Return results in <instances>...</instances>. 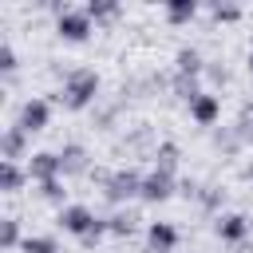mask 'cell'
I'll list each match as a JSON object with an SVG mask.
<instances>
[{"label": "cell", "mask_w": 253, "mask_h": 253, "mask_svg": "<svg viewBox=\"0 0 253 253\" xmlns=\"http://www.w3.org/2000/svg\"><path fill=\"white\" fill-rule=\"evenodd\" d=\"M95 95H99V75H95L91 67H71V71L63 75V87H59V103H63V107L83 111V107L95 103Z\"/></svg>", "instance_id": "1"}, {"label": "cell", "mask_w": 253, "mask_h": 253, "mask_svg": "<svg viewBox=\"0 0 253 253\" xmlns=\"http://www.w3.org/2000/svg\"><path fill=\"white\" fill-rule=\"evenodd\" d=\"M103 194H107L111 202H126V198H138V194H142V174H138V170H130V166H126V170H115Z\"/></svg>", "instance_id": "2"}, {"label": "cell", "mask_w": 253, "mask_h": 253, "mask_svg": "<svg viewBox=\"0 0 253 253\" xmlns=\"http://www.w3.org/2000/svg\"><path fill=\"white\" fill-rule=\"evenodd\" d=\"M55 28H59V36L63 40H87L91 36V16L83 12V8H63L59 16H55Z\"/></svg>", "instance_id": "3"}, {"label": "cell", "mask_w": 253, "mask_h": 253, "mask_svg": "<svg viewBox=\"0 0 253 253\" xmlns=\"http://www.w3.org/2000/svg\"><path fill=\"white\" fill-rule=\"evenodd\" d=\"M47 119H51V107H47V99L32 95V99L20 107V119H16V126H20L24 134H36V130H43V126H47Z\"/></svg>", "instance_id": "4"}, {"label": "cell", "mask_w": 253, "mask_h": 253, "mask_svg": "<svg viewBox=\"0 0 253 253\" xmlns=\"http://www.w3.org/2000/svg\"><path fill=\"white\" fill-rule=\"evenodd\" d=\"M174 194V174H166V170H150V174H142V202H166Z\"/></svg>", "instance_id": "5"}, {"label": "cell", "mask_w": 253, "mask_h": 253, "mask_svg": "<svg viewBox=\"0 0 253 253\" xmlns=\"http://www.w3.org/2000/svg\"><path fill=\"white\" fill-rule=\"evenodd\" d=\"M24 170H28L32 182H47V178H59V174H63V170H59V154H51V150H36Z\"/></svg>", "instance_id": "6"}, {"label": "cell", "mask_w": 253, "mask_h": 253, "mask_svg": "<svg viewBox=\"0 0 253 253\" xmlns=\"http://www.w3.org/2000/svg\"><path fill=\"white\" fill-rule=\"evenodd\" d=\"M146 245H150V253H170V249L178 245V229H174L170 221H150Z\"/></svg>", "instance_id": "7"}, {"label": "cell", "mask_w": 253, "mask_h": 253, "mask_svg": "<svg viewBox=\"0 0 253 253\" xmlns=\"http://www.w3.org/2000/svg\"><path fill=\"white\" fill-rule=\"evenodd\" d=\"M190 115H194V123L213 126V123H217V115H221V99H217V95H210V91H202V95L190 103Z\"/></svg>", "instance_id": "8"}, {"label": "cell", "mask_w": 253, "mask_h": 253, "mask_svg": "<svg viewBox=\"0 0 253 253\" xmlns=\"http://www.w3.org/2000/svg\"><path fill=\"white\" fill-rule=\"evenodd\" d=\"M24 146H28V134H24L20 126H8V130L0 134V162H16V158H24Z\"/></svg>", "instance_id": "9"}, {"label": "cell", "mask_w": 253, "mask_h": 253, "mask_svg": "<svg viewBox=\"0 0 253 253\" xmlns=\"http://www.w3.org/2000/svg\"><path fill=\"white\" fill-rule=\"evenodd\" d=\"M55 154H59V170H63V174H83V170L91 166V162H87V150H83L79 142H67V146H59Z\"/></svg>", "instance_id": "10"}, {"label": "cell", "mask_w": 253, "mask_h": 253, "mask_svg": "<svg viewBox=\"0 0 253 253\" xmlns=\"http://www.w3.org/2000/svg\"><path fill=\"white\" fill-rule=\"evenodd\" d=\"M249 233V217L245 213H221L217 217V237L221 241H245Z\"/></svg>", "instance_id": "11"}, {"label": "cell", "mask_w": 253, "mask_h": 253, "mask_svg": "<svg viewBox=\"0 0 253 253\" xmlns=\"http://www.w3.org/2000/svg\"><path fill=\"white\" fill-rule=\"evenodd\" d=\"M134 225H138V210H115V213L107 217V229H111L115 237H130Z\"/></svg>", "instance_id": "12"}, {"label": "cell", "mask_w": 253, "mask_h": 253, "mask_svg": "<svg viewBox=\"0 0 253 253\" xmlns=\"http://www.w3.org/2000/svg\"><path fill=\"white\" fill-rule=\"evenodd\" d=\"M24 182H28V170H20V162H0V190L4 194H16Z\"/></svg>", "instance_id": "13"}, {"label": "cell", "mask_w": 253, "mask_h": 253, "mask_svg": "<svg viewBox=\"0 0 253 253\" xmlns=\"http://www.w3.org/2000/svg\"><path fill=\"white\" fill-rule=\"evenodd\" d=\"M178 75H202V51L198 47H182L178 51Z\"/></svg>", "instance_id": "14"}, {"label": "cell", "mask_w": 253, "mask_h": 253, "mask_svg": "<svg viewBox=\"0 0 253 253\" xmlns=\"http://www.w3.org/2000/svg\"><path fill=\"white\" fill-rule=\"evenodd\" d=\"M194 12H198L194 0H174V4H166V20H170V24H186V20H194Z\"/></svg>", "instance_id": "15"}, {"label": "cell", "mask_w": 253, "mask_h": 253, "mask_svg": "<svg viewBox=\"0 0 253 253\" xmlns=\"http://www.w3.org/2000/svg\"><path fill=\"white\" fill-rule=\"evenodd\" d=\"M174 91H178V99L194 103V99L202 95V87H198V75H174Z\"/></svg>", "instance_id": "16"}, {"label": "cell", "mask_w": 253, "mask_h": 253, "mask_svg": "<svg viewBox=\"0 0 253 253\" xmlns=\"http://www.w3.org/2000/svg\"><path fill=\"white\" fill-rule=\"evenodd\" d=\"M174 162H178V146H174V142H162V146L154 150V170L174 174Z\"/></svg>", "instance_id": "17"}, {"label": "cell", "mask_w": 253, "mask_h": 253, "mask_svg": "<svg viewBox=\"0 0 253 253\" xmlns=\"http://www.w3.org/2000/svg\"><path fill=\"white\" fill-rule=\"evenodd\" d=\"M83 12H87L91 20H107V16H115V12H119V4H115V0H87V4H83Z\"/></svg>", "instance_id": "18"}, {"label": "cell", "mask_w": 253, "mask_h": 253, "mask_svg": "<svg viewBox=\"0 0 253 253\" xmlns=\"http://www.w3.org/2000/svg\"><path fill=\"white\" fill-rule=\"evenodd\" d=\"M0 245H4V249H16V245H24V241H20V221H16V217H4V233H0Z\"/></svg>", "instance_id": "19"}, {"label": "cell", "mask_w": 253, "mask_h": 253, "mask_svg": "<svg viewBox=\"0 0 253 253\" xmlns=\"http://www.w3.org/2000/svg\"><path fill=\"white\" fill-rule=\"evenodd\" d=\"M40 194H43L47 202H59V206H63V198H67V190H63V182H59V178H47V182H40Z\"/></svg>", "instance_id": "20"}, {"label": "cell", "mask_w": 253, "mask_h": 253, "mask_svg": "<svg viewBox=\"0 0 253 253\" xmlns=\"http://www.w3.org/2000/svg\"><path fill=\"white\" fill-rule=\"evenodd\" d=\"M20 249H24V253H55V241H51V237H24Z\"/></svg>", "instance_id": "21"}, {"label": "cell", "mask_w": 253, "mask_h": 253, "mask_svg": "<svg viewBox=\"0 0 253 253\" xmlns=\"http://www.w3.org/2000/svg\"><path fill=\"white\" fill-rule=\"evenodd\" d=\"M0 71H16V51H12V43H0Z\"/></svg>", "instance_id": "22"}, {"label": "cell", "mask_w": 253, "mask_h": 253, "mask_svg": "<svg viewBox=\"0 0 253 253\" xmlns=\"http://www.w3.org/2000/svg\"><path fill=\"white\" fill-rule=\"evenodd\" d=\"M213 16H217V20H237L241 8H233V4H213Z\"/></svg>", "instance_id": "23"}, {"label": "cell", "mask_w": 253, "mask_h": 253, "mask_svg": "<svg viewBox=\"0 0 253 253\" xmlns=\"http://www.w3.org/2000/svg\"><path fill=\"white\" fill-rule=\"evenodd\" d=\"M241 126L253 134V107H245V115H241Z\"/></svg>", "instance_id": "24"}, {"label": "cell", "mask_w": 253, "mask_h": 253, "mask_svg": "<svg viewBox=\"0 0 253 253\" xmlns=\"http://www.w3.org/2000/svg\"><path fill=\"white\" fill-rule=\"evenodd\" d=\"M245 63H249V71H253V47H249V55H245Z\"/></svg>", "instance_id": "25"}, {"label": "cell", "mask_w": 253, "mask_h": 253, "mask_svg": "<svg viewBox=\"0 0 253 253\" xmlns=\"http://www.w3.org/2000/svg\"><path fill=\"white\" fill-rule=\"evenodd\" d=\"M245 178H249V182H253V166H249V170H245Z\"/></svg>", "instance_id": "26"}]
</instances>
